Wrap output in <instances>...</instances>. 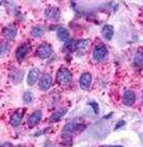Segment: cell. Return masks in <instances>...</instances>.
<instances>
[{"mask_svg": "<svg viewBox=\"0 0 143 147\" xmlns=\"http://www.w3.org/2000/svg\"><path fill=\"white\" fill-rule=\"evenodd\" d=\"M30 51V43H22V45H19L16 51H15V57L18 62H22V60L26 58V55L29 53Z\"/></svg>", "mask_w": 143, "mask_h": 147, "instance_id": "5b68a950", "label": "cell"}, {"mask_svg": "<svg viewBox=\"0 0 143 147\" xmlns=\"http://www.w3.org/2000/svg\"><path fill=\"white\" fill-rule=\"evenodd\" d=\"M37 80H40V70L37 68H32L28 74L27 77V83L29 86H32L37 82Z\"/></svg>", "mask_w": 143, "mask_h": 147, "instance_id": "30bf717a", "label": "cell"}, {"mask_svg": "<svg viewBox=\"0 0 143 147\" xmlns=\"http://www.w3.org/2000/svg\"><path fill=\"white\" fill-rule=\"evenodd\" d=\"M90 45V40H81L76 43V49L79 51H83Z\"/></svg>", "mask_w": 143, "mask_h": 147, "instance_id": "ffe728a7", "label": "cell"}, {"mask_svg": "<svg viewBox=\"0 0 143 147\" xmlns=\"http://www.w3.org/2000/svg\"><path fill=\"white\" fill-rule=\"evenodd\" d=\"M0 147H12V144L9 143V142H5V143L1 144V145H0Z\"/></svg>", "mask_w": 143, "mask_h": 147, "instance_id": "d4e9b609", "label": "cell"}, {"mask_svg": "<svg viewBox=\"0 0 143 147\" xmlns=\"http://www.w3.org/2000/svg\"><path fill=\"white\" fill-rule=\"evenodd\" d=\"M66 112H67V109H59V110L55 111L52 114V116L49 117V121L50 123H57V121H61L65 116Z\"/></svg>", "mask_w": 143, "mask_h": 147, "instance_id": "5bb4252c", "label": "cell"}, {"mask_svg": "<svg viewBox=\"0 0 143 147\" xmlns=\"http://www.w3.org/2000/svg\"><path fill=\"white\" fill-rule=\"evenodd\" d=\"M22 116H24V110H17L16 112L12 114L11 118H10V124L13 127L19 126L22 121Z\"/></svg>", "mask_w": 143, "mask_h": 147, "instance_id": "7c38bea8", "label": "cell"}, {"mask_svg": "<svg viewBox=\"0 0 143 147\" xmlns=\"http://www.w3.org/2000/svg\"><path fill=\"white\" fill-rule=\"evenodd\" d=\"M114 34V29L111 25H106L103 27L102 29V35L104 36V38H106L107 40H110L112 38Z\"/></svg>", "mask_w": 143, "mask_h": 147, "instance_id": "e0dca14e", "label": "cell"}, {"mask_svg": "<svg viewBox=\"0 0 143 147\" xmlns=\"http://www.w3.org/2000/svg\"><path fill=\"white\" fill-rule=\"evenodd\" d=\"M136 101V94L134 91L131 90H127L125 91L124 94H123V103L127 107H130L132 106Z\"/></svg>", "mask_w": 143, "mask_h": 147, "instance_id": "9c48e42d", "label": "cell"}, {"mask_svg": "<svg viewBox=\"0 0 143 147\" xmlns=\"http://www.w3.org/2000/svg\"><path fill=\"white\" fill-rule=\"evenodd\" d=\"M89 106L93 109V111H94V113H95V114L99 113V108H98V105H97V102H95V101H91V102H89Z\"/></svg>", "mask_w": 143, "mask_h": 147, "instance_id": "603a6c76", "label": "cell"}, {"mask_svg": "<svg viewBox=\"0 0 143 147\" xmlns=\"http://www.w3.org/2000/svg\"><path fill=\"white\" fill-rule=\"evenodd\" d=\"M37 53L40 57L41 59H48L50 58L54 53V49H52V45L48 43H43L39 46V48L37 49Z\"/></svg>", "mask_w": 143, "mask_h": 147, "instance_id": "7a4b0ae2", "label": "cell"}, {"mask_svg": "<svg viewBox=\"0 0 143 147\" xmlns=\"http://www.w3.org/2000/svg\"><path fill=\"white\" fill-rule=\"evenodd\" d=\"M22 77H24V71L20 69H13L10 73V80L14 84L20 83L22 81Z\"/></svg>", "mask_w": 143, "mask_h": 147, "instance_id": "4fadbf2b", "label": "cell"}, {"mask_svg": "<svg viewBox=\"0 0 143 147\" xmlns=\"http://www.w3.org/2000/svg\"><path fill=\"white\" fill-rule=\"evenodd\" d=\"M52 83V77L49 74H44L39 80V88L41 91H47L50 88Z\"/></svg>", "mask_w": 143, "mask_h": 147, "instance_id": "8992f818", "label": "cell"}, {"mask_svg": "<svg viewBox=\"0 0 143 147\" xmlns=\"http://www.w3.org/2000/svg\"><path fill=\"white\" fill-rule=\"evenodd\" d=\"M22 100H24V102H25V103L32 102V100H33L32 93L29 92V91H27V92L24 93V95H22Z\"/></svg>", "mask_w": 143, "mask_h": 147, "instance_id": "44dd1931", "label": "cell"}, {"mask_svg": "<svg viewBox=\"0 0 143 147\" xmlns=\"http://www.w3.org/2000/svg\"><path fill=\"white\" fill-rule=\"evenodd\" d=\"M44 32H45L44 26L37 25V26H34L32 28V30H31V35L34 37H41V36H43Z\"/></svg>", "mask_w": 143, "mask_h": 147, "instance_id": "ac0fdd59", "label": "cell"}, {"mask_svg": "<svg viewBox=\"0 0 143 147\" xmlns=\"http://www.w3.org/2000/svg\"><path fill=\"white\" fill-rule=\"evenodd\" d=\"M92 83V76L91 74L89 73H83L80 76V79H79V84H80V88L82 90H89L90 85Z\"/></svg>", "mask_w": 143, "mask_h": 147, "instance_id": "8fae6325", "label": "cell"}, {"mask_svg": "<svg viewBox=\"0 0 143 147\" xmlns=\"http://www.w3.org/2000/svg\"><path fill=\"white\" fill-rule=\"evenodd\" d=\"M135 64L137 66H143V53L139 52L137 53L136 58H135Z\"/></svg>", "mask_w": 143, "mask_h": 147, "instance_id": "7402d4cb", "label": "cell"}, {"mask_svg": "<svg viewBox=\"0 0 143 147\" xmlns=\"http://www.w3.org/2000/svg\"><path fill=\"white\" fill-rule=\"evenodd\" d=\"M42 116H43V114H42V111L41 110H37L34 111L31 115L29 116L28 118V121H27V124L29 126V128H33V127H35V126L39 124L42 119Z\"/></svg>", "mask_w": 143, "mask_h": 147, "instance_id": "ba28073f", "label": "cell"}, {"mask_svg": "<svg viewBox=\"0 0 143 147\" xmlns=\"http://www.w3.org/2000/svg\"><path fill=\"white\" fill-rule=\"evenodd\" d=\"M57 81L59 84L61 85H68L73 80V76L72 73L68 68L66 67H61L57 73Z\"/></svg>", "mask_w": 143, "mask_h": 147, "instance_id": "6da1fadb", "label": "cell"}, {"mask_svg": "<svg viewBox=\"0 0 143 147\" xmlns=\"http://www.w3.org/2000/svg\"><path fill=\"white\" fill-rule=\"evenodd\" d=\"M17 35V28L14 24H10L7 25L3 29V36L9 40H15V37Z\"/></svg>", "mask_w": 143, "mask_h": 147, "instance_id": "52a82bcc", "label": "cell"}, {"mask_svg": "<svg viewBox=\"0 0 143 147\" xmlns=\"http://www.w3.org/2000/svg\"><path fill=\"white\" fill-rule=\"evenodd\" d=\"M100 147H123L122 145H105V146H100Z\"/></svg>", "mask_w": 143, "mask_h": 147, "instance_id": "484cf974", "label": "cell"}, {"mask_svg": "<svg viewBox=\"0 0 143 147\" xmlns=\"http://www.w3.org/2000/svg\"><path fill=\"white\" fill-rule=\"evenodd\" d=\"M45 16L50 22H58L61 17V13H60L59 7H55V5H48L45 9Z\"/></svg>", "mask_w": 143, "mask_h": 147, "instance_id": "3957f363", "label": "cell"}, {"mask_svg": "<svg viewBox=\"0 0 143 147\" xmlns=\"http://www.w3.org/2000/svg\"><path fill=\"white\" fill-rule=\"evenodd\" d=\"M57 36L62 42H67L70 40V32L64 27H59L58 30H57Z\"/></svg>", "mask_w": 143, "mask_h": 147, "instance_id": "2e32d148", "label": "cell"}, {"mask_svg": "<svg viewBox=\"0 0 143 147\" xmlns=\"http://www.w3.org/2000/svg\"><path fill=\"white\" fill-rule=\"evenodd\" d=\"M107 53H108V50H107L106 46L104 44H98L97 46L94 47V50H93V59L95 60L96 62H100V61H103L106 58Z\"/></svg>", "mask_w": 143, "mask_h": 147, "instance_id": "277c9868", "label": "cell"}, {"mask_svg": "<svg viewBox=\"0 0 143 147\" xmlns=\"http://www.w3.org/2000/svg\"><path fill=\"white\" fill-rule=\"evenodd\" d=\"M10 50V46L7 40L0 42V58H3L7 55V52Z\"/></svg>", "mask_w": 143, "mask_h": 147, "instance_id": "d6986e66", "label": "cell"}, {"mask_svg": "<svg viewBox=\"0 0 143 147\" xmlns=\"http://www.w3.org/2000/svg\"><path fill=\"white\" fill-rule=\"evenodd\" d=\"M80 128V125L76 123V121H70L68 124H66L64 129H63V134L64 136H67V134H70L72 132L76 131L78 129Z\"/></svg>", "mask_w": 143, "mask_h": 147, "instance_id": "9a60e30c", "label": "cell"}, {"mask_svg": "<svg viewBox=\"0 0 143 147\" xmlns=\"http://www.w3.org/2000/svg\"><path fill=\"white\" fill-rule=\"evenodd\" d=\"M124 125H125V121H120V123H119V124H117V125L114 127V129L117 130V129H119L120 127H121V126H124Z\"/></svg>", "mask_w": 143, "mask_h": 147, "instance_id": "cb8c5ba5", "label": "cell"}]
</instances>
